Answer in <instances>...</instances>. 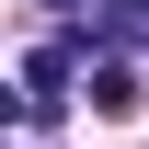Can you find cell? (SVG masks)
Wrapping results in <instances>:
<instances>
[{"label": "cell", "instance_id": "1", "mask_svg": "<svg viewBox=\"0 0 149 149\" xmlns=\"http://www.w3.org/2000/svg\"><path fill=\"white\" fill-rule=\"evenodd\" d=\"M80 92H92V115H138V57H126V46H92Z\"/></svg>", "mask_w": 149, "mask_h": 149}, {"label": "cell", "instance_id": "2", "mask_svg": "<svg viewBox=\"0 0 149 149\" xmlns=\"http://www.w3.org/2000/svg\"><path fill=\"white\" fill-rule=\"evenodd\" d=\"M92 35H103V46H149V0H103Z\"/></svg>", "mask_w": 149, "mask_h": 149}, {"label": "cell", "instance_id": "3", "mask_svg": "<svg viewBox=\"0 0 149 149\" xmlns=\"http://www.w3.org/2000/svg\"><path fill=\"white\" fill-rule=\"evenodd\" d=\"M35 12H103V0H35Z\"/></svg>", "mask_w": 149, "mask_h": 149}]
</instances>
